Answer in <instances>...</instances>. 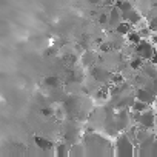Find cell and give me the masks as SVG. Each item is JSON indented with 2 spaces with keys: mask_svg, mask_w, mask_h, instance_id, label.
<instances>
[{
  "mask_svg": "<svg viewBox=\"0 0 157 157\" xmlns=\"http://www.w3.org/2000/svg\"><path fill=\"white\" fill-rule=\"evenodd\" d=\"M83 146H85V154L86 155H108L114 154L113 143L97 131L86 132L83 136Z\"/></svg>",
  "mask_w": 157,
  "mask_h": 157,
  "instance_id": "cell-1",
  "label": "cell"
},
{
  "mask_svg": "<svg viewBox=\"0 0 157 157\" xmlns=\"http://www.w3.org/2000/svg\"><path fill=\"white\" fill-rule=\"evenodd\" d=\"M136 149H134V142L132 139L122 131V134L116 136V143H114V155H120V157H129L134 155Z\"/></svg>",
  "mask_w": 157,
  "mask_h": 157,
  "instance_id": "cell-2",
  "label": "cell"
},
{
  "mask_svg": "<svg viewBox=\"0 0 157 157\" xmlns=\"http://www.w3.org/2000/svg\"><path fill=\"white\" fill-rule=\"evenodd\" d=\"M132 46H134V52H136L140 59H143L145 62H148V60L152 57L154 51H155V46H154L151 42H148L146 39H142L137 45H132Z\"/></svg>",
  "mask_w": 157,
  "mask_h": 157,
  "instance_id": "cell-3",
  "label": "cell"
},
{
  "mask_svg": "<svg viewBox=\"0 0 157 157\" xmlns=\"http://www.w3.org/2000/svg\"><path fill=\"white\" fill-rule=\"evenodd\" d=\"M91 75H93V78H94V82H96V83H100V85L109 83L111 78H113L111 71L106 69V68H102V66H93Z\"/></svg>",
  "mask_w": 157,
  "mask_h": 157,
  "instance_id": "cell-4",
  "label": "cell"
},
{
  "mask_svg": "<svg viewBox=\"0 0 157 157\" xmlns=\"http://www.w3.org/2000/svg\"><path fill=\"white\" fill-rule=\"evenodd\" d=\"M136 114V122L142 126V128H145V129H151L154 125H155V116H154V113L151 111V109H146V111H143V113H134Z\"/></svg>",
  "mask_w": 157,
  "mask_h": 157,
  "instance_id": "cell-5",
  "label": "cell"
},
{
  "mask_svg": "<svg viewBox=\"0 0 157 157\" xmlns=\"http://www.w3.org/2000/svg\"><path fill=\"white\" fill-rule=\"evenodd\" d=\"M136 99H137V100H142V102H145V103H148V105H152V103L155 102L157 96H155L154 91L149 90V88H140V90L136 91Z\"/></svg>",
  "mask_w": 157,
  "mask_h": 157,
  "instance_id": "cell-6",
  "label": "cell"
},
{
  "mask_svg": "<svg viewBox=\"0 0 157 157\" xmlns=\"http://www.w3.org/2000/svg\"><path fill=\"white\" fill-rule=\"evenodd\" d=\"M120 22H122V13L119 11L117 6H113V8L109 10V13H108V22H106V23L114 29Z\"/></svg>",
  "mask_w": 157,
  "mask_h": 157,
  "instance_id": "cell-7",
  "label": "cell"
},
{
  "mask_svg": "<svg viewBox=\"0 0 157 157\" xmlns=\"http://www.w3.org/2000/svg\"><path fill=\"white\" fill-rule=\"evenodd\" d=\"M122 20H126V22H129V23L134 26V25H137V23L142 20V16H140V13H139L137 10H134V6H132L129 11H126V13L122 14Z\"/></svg>",
  "mask_w": 157,
  "mask_h": 157,
  "instance_id": "cell-8",
  "label": "cell"
},
{
  "mask_svg": "<svg viewBox=\"0 0 157 157\" xmlns=\"http://www.w3.org/2000/svg\"><path fill=\"white\" fill-rule=\"evenodd\" d=\"M140 69H142L143 74H145L146 77H149V78H154V77L157 75V65L151 63L149 60H148V63H143V66H142Z\"/></svg>",
  "mask_w": 157,
  "mask_h": 157,
  "instance_id": "cell-9",
  "label": "cell"
},
{
  "mask_svg": "<svg viewBox=\"0 0 157 157\" xmlns=\"http://www.w3.org/2000/svg\"><path fill=\"white\" fill-rule=\"evenodd\" d=\"M68 155H72V157H75V155H86L85 154V146L82 145V143H71L69 145V151H68Z\"/></svg>",
  "mask_w": 157,
  "mask_h": 157,
  "instance_id": "cell-10",
  "label": "cell"
},
{
  "mask_svg": "<svg viewBox=\"0 0 157 157\" xmlns=\"http://www.w3.org/2000/svg\"><path fill=\"white\" fill-rule=\"evenodd\" d=\"M131 29H132V25H131L129 22H126V20H122V22L114 28L116 34H119V36H126Z\"/></svg>",
  "mask_w": 157,
  "mask_h": 157,
  "instance_id": "cell-11",
  "label": "cell"
},
{
  "mask_svg": "<svg viewBox=\"0 0 157 157\" xmlns=\"http://www.w3.org/2000/svg\"><path fill=\"white\" fill-rule=\"evenodd\" d=\"M149 106H151V105H148V103H145V102H142V100L134 99V102H132V105H131V109H132V113H143V111L149 109Z\"/></svg>",
  "mask_w": 157,
  "mask_h": 157,
  "instance_id": "cell-12",
  "label": "cell"
},
{
  "mask_svg": "<svg viewBox=\"0 0 157 157\" xmlns=\"http://www.w3.org/2000/svg\"><path fill=\"white\" fill-rule=\"evenodd\" d=\"M82 63H83V66H86V68H91V66H94V65H96L94 54H93V52H90V51H86V52L82 56Z\"/></svg>",
  "mask_w": 157,
  "mask_h": 157,
  "instance_id": "cell-13",
  "label": "cell"
},
{
  "mask_svg": "<svg viewBox=\"0 0 157 157\" xmlns=\"http://www.w3.org/2000/svg\"><path fill=\"white\" fill-rule=\"evenodd\" d=\"M36 145L40 148V149H51L52 148V143L48 140V139H43V137H36L34 139Z\"/></svg>",
  "mask_w": 157,
  "mask_h": 157,
  "instance_id": "cell-14",
  "label": "cell"
},
{
  "mask_svg": "<svg viewBox=\"0 0 157 157\" xmlns=\"http://www.w3.org/2000/svg\"><path fill=\"white\" fill-rule=\"evenodd\" d=\"M126 39H128V42H129L131 45H137V43L142 40V37H140L139 31H134V29H131V31L126 34Z\"/></svg>",
  "mask_w": 157,
  "mask_h": 157,
  "instance_id": "cell-15",
  "label": "cell"
},
{
  "mask_svg": "<svg viewBox=\"0 0 157 157\" xmlns=\"http://www.w3.org/2000/svg\"><path fill=\"white\" fill-rule=\"evenodd\" d=\"M56 154L57 155H68V151H69V143H59L56 145Z\"/></svg>",
  "mask_w": 157,
  "mask_h": 157,
  "instance_id": "cell-16",
  "label": "cell"
},
{
  "mask_svg": "<svg viewBox=\"0 0 157 157\" xmlns=\"http://www.w3.org/2000/svg\"><path fill=\"white\" fill-rule=\"evenodd\" d=\"M143 63H145V60H143V59H140L139 56H136V57L131 60V63H129V65H131V68H132V69H140V68L143 66Z\"/></svg>",
  "mask_w": 157,
  "mask_h": 157,
  "instance_id": "cell-17",
  "label": "cell"
},
{
  "mask_svg": "<svg viewBox=\"0 0 157 157\" xmlns=\"http://www.w3.org/2000/svg\"><path fill=\"white\" fill-rule=\"evenodd\" d=\"M45 83H46L49 88H56L60 82H59V77L52 75V77H46V78H45Z\"/></svg>",
  "mask_w": 157,
  "mask_h": 157,
  "instance_id": "cell-18",
  "label": "cell"
},
{
  "mask_svg": "<svg viewBox=\"0 0 157 157\" xmlns=\"http://www.w3.org/2000/svg\"><path fill=\"white\" fill-rule=\"evenodd\" d=\"M148 28L151 33H157V17H152L148 23Z\"/></svg>",
  "mask_w": 157,
  "mask_h": 157,
  "instance_id": "cell-19",
  "label": "cell"
},
{
  "mask_svg": "<svg viewBox=\"0 0 157 157\" xmlns=\"http://www.w3.org/2000/svg\"><path fill=\"white\" fill-rule=\"evenodd\" d=\"M139 34H140V37L142 39H148V37H151V31H149V28L146 26V28H142V29H139Z\"/></svg>",
  "mask_w": 157,
  "mask_h": 157,
  "instance_id": "cell-20",
  "label": "cell"
},
{
  "mask_svg": "<svg viewBox=\"0 0 157 157\" xmlns=\"http://www.w3.org/2000/svg\"><path fill=\"white\" fill-rule=\"evenodd\" d=\"M149 62H151V63H154V65H157V49L154 51V54H152V57L149 59Z\"/></svg>",
  "mask_w": 157,
  "mask_h": 157,
  "instance_id": "cell-21",
  "label": "cell"
},
{
  "mask_svg": "<svg viewBox=\"0 0 157 157\" xmlns=\"http://www.w3.org/2000/svg\"><path fill=\"white\" fill-rule=\"evenodd\" d=\"M152 80H154V83H152V91H154V94L157 96V75L152 78Z\"/></svg>",
  "mask_w": 157,
  "mask_h": 157,
  "instance_id": "cell-22",
  "label": "cell"
},
{
  "mask_svg": "<svg viewBox=\"0 0 157 157\" xmlns=\"http://www.w3.org/2000/svg\"><path fill=\"white\" fill-rule=\"evenodd\" d=\"M151 37H152V42H151V43L155 46V45H157V34H151Z\"/></svg>",
  "mask_w": 157,
  "mask_h": 157,
  "instance_id": "cell-23",
  "label": "cell"
}]
</instances>
